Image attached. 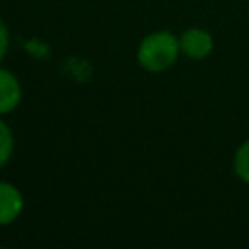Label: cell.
Wrapping results in <instances>:
<instances>
[{
	"label": "cell",
	"instance_id": "cell-1",
	"mask_svg": "<svg viewBox=\"0 0 249 249\" xmlns=\"http://www.w3.org/2000/svg\"><path fill=\"white\" fill-rule=\"evenodd\" d=\"M179 54V37L167 29L148 33L136 49V60L146 72H163L171 68L177 62Z\"/></svg>",
	"mask_w": 249,
	"mask_h": 249
},
{
	"label": "cell",
	"instance_id": "cell-2",
	"mask_svg": "<svg viewBox=\"0 0 249 249\" xmlns=\"http://www.w3.org/2000/svg\"><path fill=\"white\" fill-rule=\"evenodd\" d=\"M179 43H181V53L193 60L206 58L214 49V39H212L210 31H206L202 27L185 29L179 37Z\"/></svg>",
	"mask_w": 249,
	"mask_h": 249
},
{
	"label": "cell",
	"instance_id": "cell-3",
	"mask_svg": "<svg viewBox=\"0 0 249 249\" xmlns=\"http://www.w3.org/2000/svg\"><path fill=\"white\" fill-rule=\"evenodd\" d=\"M25 206L23 193L10 181L0 179V228L14 224Z\"/></svg>",
	"mask_w": 249,
	"mask_h": 249
},
{
	"label": "cell",
	"instance_id": "cell-4",
	"mask_svg": "<svg viewBox=\"0 0 249 249\" xmlns=\"http://www.w3.org/2000/svg\"><path fill=\"white\" fill-rule=\"evenodd\" d=\"M21 84L18 80V76L0 66V117L16 111L21 103Z\"/></svg>",
	"mask_w": 249,
	"mask_h": 249
},
{
	"label": "cell",
	"instance_id": "cell-5",
	"mask_svg": "<svg viewBox=\"0 0 249 249\" xmlns=\"http://www.w3.org/2000/svg\"><path fill=\"white\" fill-rule=\"evenodd\" d=\"M14 146H16L14 132L0 117V169L10 161V158L14 154Z\"/></svg>",
	"mask_w": 249,
	"mask_h": 249
},
{
	"label": "cell",
	"instance_id": "cell-6",
	"mask_svg": "<svg viewBox=\"0 0 249 249\" xmlns=\"http://www.w3.org/2000/svg\"><path fill=\"white\" fill-rule=\"evenodd\" d=\"M233 171L243 183L249 185V138L237 148L233 156Z\"/></svg>",
	"mask_w": 249,
	"mask_h": 249
},
{
	"label": "cell",
	"instance_id": "cell-7",
	"mask_svg": "<svg viewBox=\"0 0 249 249\" xmlns=\"http://www.w3.org/2000/svg\"><path fill=\"white\" fill-rule=\"evenodd\" d=\"M8 49H10V29H8L6 21L0 16V62L6 58Z\"/></svg>",
	"mask_w": 249,
	"mask_h": 249
}]
</instances>
